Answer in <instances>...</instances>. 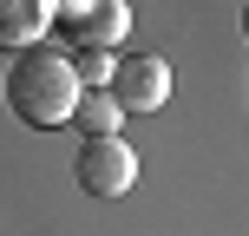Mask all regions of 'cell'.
I'll return each mask as SVG.
<instances>
[{"mask_svg": "<svg viewBox=\"0 0 249 236\" xmlns=\"http://www.w3.org/2000/svg\"><path fill=\"white\" fill-rule=\"evenodd\" d=\"M79 99H86L79 66L66 59V53H53V46L20 53V59H13V73H7V105H13V118L39 125V131L66 125V118L79 112Z\"/></svg>", "mask_w": 249, "mask_h": 236, "instance_id": "obj_1", "label": "cell"}, {"mask_svg": "<svg viewBox=\"0 0 249 236\" xmlns=\"http://www.w3.org/2000/svg\"><path fill=\"white\" fill-rule=\"evenodd\" d=\"M72 177H79L86 197H124L138 184V151L124 138H86L79 158H72Z\"/></svg>", "mask_w": 249, "mask_h": 236, "instance_id": "obj_2", "label": "cell"}, {"mask_svg": "<svg viewBox=\"0 0 249 236\" xmlns=\"http://www.w3.org/2000/svg\"><path fill=\"white\" fill-rule=\"evenodd\" d=\"M59 20H66V39H79L86 53H118L131 33L124 0H72V7H59Z\"/></svg>", "mask_w": 249, "mask_h": 236, "instance_id": "obj_3", "label": "cell"}, {"mask_svg": "<svg viewBox=\"0 0 249 236\" xmlns=\"http://www.w3.org/2000/svg\"><path fill=\"white\" fill-rule=\"evenodd\" d=\"M112 99H118V112H158L171 99V66L158 53H124L112 73Z\"/></svg>", "mask_w": 249, "mask_h": 236, "instance_id": "obj_4", "label": "cell"}, {"mask_svg": "<svg viewBox=\"0 0 249 236\" xmlns=\"http://www.w3.org/2000/svg\"><path fill=\"white\" fill-rule=\"evenodd\" d=\"M53 20V0H0V53H33Z\"/></svg>", "mask_w": 249, "mask_h": 236, "instance_id": "obj_5", "label": "cell"}, {"mask_svg": "<svg viewBox=\"0 0 249 236\" xmlns=\"http://www.w3.org/2000/svg\"><path fill=\"white\" fill-rule=\"evenodd\" d=\"M118 99H112V92H86V99H79V112H72V125H79V131H86V138H118Z\"/></svg>", "mask_w": 249, "mask_h": 236, "instance_id": "obj_6", "label": "cell"}, {"mask_svg": "<svg viewBox=\"0 0 249 236\" xmlns=\"http://www.w3.org/2000/svg\"><path fill=\"white\" fill-rule=\"evenodd\" d=\"M79 86H105V92H112V73H118V59H112V53H79Z\"/></svg>", "mask_w": 249, "mask_h": 236, "instance_id": "obj_7", "label": "cell"}, {"mask_svg": "<svg viewBox=\"0 0 249 236\" xmlns=\"http://www.w3.org/2000/svg\"><path fill=\"white\" fill-rule=\"evenodd\" d=\"M243 39H249V7H243Z\"/></svg>", "mask_w": 249, "mask_h": 236, "instance_id": "obj_8", "label": "cell"}, {"mask_svg": "<svg viewBox=\"0 0 249 236\" xmlns=\"http://www.w3.org/2000/svg\"><path fill=\"white\" fill-rule=\"evenodd\" d=\"M59 7H72V0H53V13H59Z\"/></svg>", "mask_w": 249, "mask_h": 236, "instance_id": "obj_9", "label": "cell"}]
</instances>
